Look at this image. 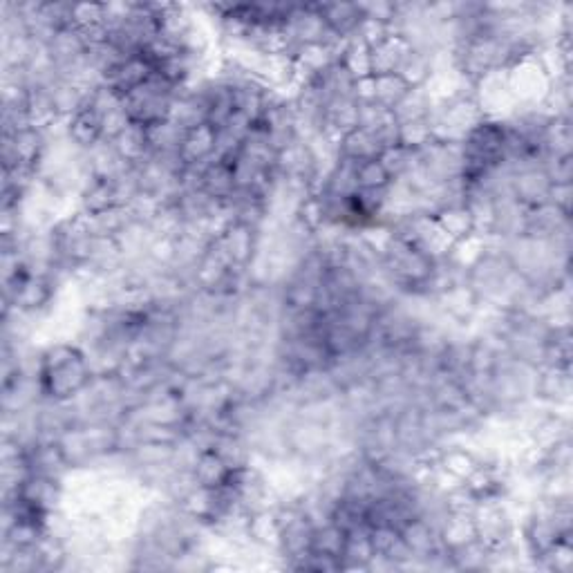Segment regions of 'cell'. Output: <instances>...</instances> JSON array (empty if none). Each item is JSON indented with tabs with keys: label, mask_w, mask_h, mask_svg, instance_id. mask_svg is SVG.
I'll return each instance as SVG.
<instances>
[{
	"label": "cell",
	"mask_w": 573,
	"mask_h": 573,
	"mask_svg": "<svg viewBox=\"0 0 573 573\" xmlns=\"http://www.w3.org/2000/svg\"><path fill=\"white\" fill-rule=\"evenodd\" d=\"M36 383L43 401L70 403L95 379L88 352L72 343H52L36 361Z\"/></svg>",
	"instance_id": "obj_1"
},
{
	"label": "cell",
	"mask_w": 573,
	"mask_h": 573,
	"mask_svg": "<svg viewBox=\"0 0 573 573\" xmlns=\"http://www.w3.org/2000/svg\"><path fill=\"white\" fill-rule=\"evenodd\" d=\"M177 90L173 83H168L162 74H153L144 86L130 92L124 99V110L128 117L137 126H155L159 121L171 119V110L177 97Z\"/></svg>",
	"instance_id": "obj_2"
},
{
	"label": "cell",
	"mask_w": 573,
	"mask_h": 573,
	"mask_svg": "<svg viewBox=\"0 0 573 573\" xmlns=\"http://www.w3.org/2000/svg\"><path fill=\"white\" fill-rule=\"evenodd\" d=\"M48 133L27 128L16 135H3V168H21L39 175L48 155Z\"/></svg>",
	"instance_id": "obj_3"
},
{
	"label": "cell",
	"mask_w": 573,
	"mask_h": 573,
	"mask_svg": "<svg viewBox=\"0 0 573 573\" xmlns=\"http://www.w3.org/2000/svg\"><path fill=\"white\" fill-rule=\"evenodd\" d=\"M153 74V63H150L144 54H130L124 61L117 63L115 68L103 74V86H108L112 92H117V95L124 99L139 86H144Z\"/></svg>",
	"instance_id": "obj_4"
},
{
	"label": "cell",
	"mask_w": 573,
	"mask_h": 573,
	"mask_svg": "<svg viewBox=\"0 0 573 573\" xmlns=\"http://www.w3.org/2000/svg\"><path fill=\"white\" fill-rule=\"evenodd\" d=\"M63 124L65 139H68L79 153H88V150L103 142L101 115L95 108H90L88 103L79 112H74L70 119H65Z\"/></svg>",
	"instance_id": "obj_5"
},
{
	"label": "cell",
	"mask_w": 573,
	"mask_h": 573,
	"mask_svg": "<svg viewBox=\"0 0 573 573\" xmlns=\"http://www.w3.org/2000/svg\"><path fill=\"white\" fill-rule=\"evenodd\" d=\"M215 148H218V130L209 124H200L186 130L177 157L182 166L204 168L215 157Z\"/></svg>",
	"instance_id": "obj_6"
},
{
	"label": "cell",
	"mask_w": 573,
	"mask_h": 573,
	"mask_svg": "<svg viewBox=\"0 0 573 573\" xmlns=\"http://www.w3.org/2000/svg\"><path fill=\"white\" fill-rule=\"evenodd\" d=\"M410 52H412L410 43L403 39L401 34H390L388 39L372 45L370 48L372 77H381V74H399Z\"/></svg>",
	"instance_id": "obj_7"
},
{
	"label": "cell",
	"mask_w": 573,
	"mask_h": 573,
	"mask_svg": "<svg viewBox=\"0 0 573 573\" xmlns=\"http://www.w3.org/2000/svg\"><path fill=\"white\" fill-rule=\"evenodd\" d=\"M318 14L323 16L327 30L345 41L354 39L365 18L361 3H318Z\"/></svg>",
	"instance_id": "obj_8"
},
{
	"label": "cell",
	"mask_w": 573,
	"mask_h": 573,
	"mask_svg": "<svg viewBox=\"0 0 573 573\" xmlns=\"http://www.w3.org/2000/svg\"><path fill=\"white\" fill-rule=\"evenodd\" d=\"M437 300H439L441 309H444L453 321L462 323V325L471 323L479 309H482V300L477 298L473 287L468 283H457L453 287H448L446 291H441Z\"/></svg>",
	"instance_id": "obj_9"
},
{
	"label": "cell",
	"mask_w": 573,
	"mask_h": 573,
	"mask_svg": "<svg viewBox=\"0 0 573 573\" xmlns=\"http://www.w3.org/2000/svg\"><path fill=\"white\" fill-rule=\"evenodd\" d=\"M79 206L81 213L86 215H101L115 206H121L117 182L101 180V177H90V180L81 186L79 191Z\"/></svg>",
	"instance_id": "obj_10"
},
{
	"label": "cell",
	"mask_w": 573,
	"mask_h": 573,
	"mask_svg": "<svg viewBox=\"0 0 573 573\" xmlns=\"http://www.w3.org/2000/svg\"><path fill=\"white\" fill-rule=\"evenodd\" d=\"M202 191L215 202H222V204L229 202L238 191L231 162H224V159H211V162L202 168Z\"/></svg>",
	"instance_id": "obj_11"
},
{
	"label": "cell",
	"mask_w": 573,
	"mask_h": 573,
	"mask_svg": "<svg viewBox=\"0 0 573 573\" xmlns=\"http://www.w3.org/2000/svg\"><path fill=\"white\" fill-rule=\"evenodd\" d=\"M233 468L227 464L218 450L213 448H204L197 453L191 475L195 486L200 488H220L224 482H227Z\"/></svg>",
	"instance_id": "obj_12"
},
{
	"label": "cell",
	"mask_w": 573,
	"mask_h": 573,
	"mask_svg": "<svg viewBox=\"0 0 573 573\" xmlns=\"http://www.w3.org/2000/svg\"><path fill=\"white\" fill-rule=\"evenodd\" d=\"M432 218L437 220L439 229L446 233V236L459 242V240H466L468 236H473L475 231V222H473V215L468 211V206L462 204H448L444 209H439Z\"/></svg>",
	"instance_id": "obj_13"
},
{
	"label": "cell",
	"mask_w": 573,
	"mask_h": 573,
	"mask_svg": "<svg viewBox=\"0 0 573 573\" xmlns=\"http://www.w3.org/2000/svg\"><path fill=\"white\" fill-rule=\"evenodd\" d=\"M372 97L368 103H379L385 110H394L399 103L406 99L412 90L410 83L401 77V74H381V77H372Z\"/></svg>",
	"instance_id": "obj_14"
},
{
	"label": "cell",
	"mask_w": 573,
	"mask_h": 573,
	"mask_svg": "<svg viewBox=\"0 0 573 573\" xmlns=\"http://www.w3.org/2000/svg\"><path fill=\"white\" fill-rule=\"evenodd\" d=\"M112 146L117 148V153L124 157L130 166H139L150 157L148 133L144 126L130 124L117 139H112Z\"/></svg>",
	"instance_id": "obj_15"
},
{
	"label": "cell",
	"mask_w": 573,
	"mask_h": 573,
	"mask_svg": "<svg viewBox=\"0 0 573 573\" xmlns=\"http://www.w3.org/2000/svg\"><path fill=\"white\" fill-rule=\"evenodd\" d=\"M435 99L428 92V88H412L406 99H403L397 108L392 110V117L397 124H408V121L428 119Z\"/></svg>",
	"instance_id": "obj_16"
},
{
	"label": "cell",
	"mask_w": 573,
	"mask_h": 573,
	"mask_svg": "<svg viewBox=\"0 0 573 573\" xmlns=\"http://www.w3.org/2000/svg\"><path fill=\"white\" fill-rule=\"evenodd\" d=\"M345 540H347V533L343 529H338L332 520H327L323 524H318L314 529L312 551L325 553V556H332V558H338L343 562Z\"/></svg>",
	"instance_id": "obj_17"
},
{
	"label": "cell",
	"mask_w": 573,
	"mask_h": 573,
	"mask_svg": "<svg viewBox=\"0 0 573 573\" xmlns=\"http://www.w3.org/2000/svg\"><path fill=\"white\" fill-rule=\"evenodd\" d=\"M394 180L379 159H363L356 162V186L359 191H385Z\"/></svg>",
	"instance_id": "obj_18"
},
{
	"label": "cell",
	"mask_w": 573,
	"mask_h": 573,
	"mask_svg": "<svg viewBox=\"0 0 573 573\" xmlns=\"http://www.w3.org/2000/svg\"><path fill=\"white\" fill-rule=\"evenodd\" d=\"M399 126V144L406 146L410 150H421L428 144L435 142L432 137V126L428 119L419 121H408V124H397Z\"/></svg>",
	"instance_id": "obj_19"
}]
</instances>
